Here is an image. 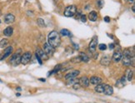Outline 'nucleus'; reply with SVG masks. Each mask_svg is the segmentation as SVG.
Masks as SVG:
<instances>
[{"label":"nucleus","instance_id":"obj_23","mask_svg":"<svg viewBox=\"0 0 135 103\" xmlns=\"http://www.w3.org/2000/svg\"><path fill=\"white\" fill-rule=\"evenodd\" d=\"M62 36L64 37H69L71 36V33H70L69 30H68V29H62V30L60 31V33H59Z\"/></svg>","mask_w":135,"mask_h":103},{"label":"nucleus","instance_id":"obj_26","mask_svg":"<svg viewBox=\"0 0 135 103\" xmlns=\"http://www.w3.org/2000/svg\"><path fill=\"white\" fill-rule=\"evenodd\" d=\"M99 49L101 50V51H104V50L107 49V46L106 44H103V43H101V44L99 45Z\"/></svg>","mask_w":135,"mask_h":103},{"label":"nucleus","instance_id":"obj_5","mask_svg":"<svg viewBox=\"0 0 135 103\" xmlns=\"http://www.w3.org/2000/svg\"><path fill=\"white\" fill-rule=\"evenodd\" d=\"M98 37L97 36H94V38H93V39L91 40L90 43H89L88 45V48H89V51L92 52H94L96 51V48H97L98 47Z\"/></svg>","mask_w":135,"mask_h":103},{"label":"nucleus","instance_id":"obj_7","mask_svg":"<svg viewBox=\"0 0 135 103\" xmlns=\"http://www.w3.org/2000/svg\"><path fill=\"white\" fill-rule=\"evenodd\" d=\"M79 73H80V71H78V70H73V71H69V72H68L67 74L65 75L64 78L68 81V80H70V79L75 78Z\"/></svg>","mask_w":135,"mask_h":103},{"label":"nucleus","instance_id":"obj_4","mask_svg":"<svg viewBox=\"0 0 135 103\" xmlns=\"http://www.w3.org/2000/svg\"><path fill=\"white\" fill-rule=\"evenodd\" d=\"M19 52V51H18ZM18 52H17L16 53H14L12 56L11 59H10V63L13 66H18L21 62V55Z\"/></svg>","mask_w":135,"mask_h":103},{"label":"nucleus","instance_id":"obj_1","mask_svg":"<svg viewBox=\"0 0 135 103\" xmlns=\"http://www.w3.org/2000/svg\"><path fill=\"white\" fill-rule=\"evenodd\" d=\"M48 43L53 48H59L61 44V38L59 33L56 31L50 32L48 36Z\"/></svg>","mask_w":135,"mask_h":103},{"label":"nucleus","instance_id":"obj_35","mask_svg":"<svg viewBox=\"0 0 135 103\" xmlns=\"http://www.w3.org/2000/svg\"><path fill=\"white\" fill-rule=\"evenodd\" d=\"M134 7L135 6H133L132 7V10H133V12H134V11H135V8H134Z\"/></svg>","mask_w":135,"mask_h":103},{"label":"nucleus","instance_id":"obj_12","mask_svg":"<svg viewBox=\"0 0 135 103\" xmlns=\"http://www.w3.org/2000/svg\"><path fill=\"white\" fill-rule=\"evenodd\" d=\"M78 81H79L80 86L83 87H88L89 86V79L86 76H82Z\"/></svg>","mask_w":135,"mask_h":103},{"label":"nucleus","instance_id":"obj_9","mask_svg":"<svg viewBox=\"0 0 135 103\" xmlns=\"http://www.w3.org/2000/svg\"><path fill=\"white\" fill-rule=\"evenodd\" d=\"M13 47L9 46V47H8V48H6V49L4 50V52H3V57H1V59H0V60H4L5 58L8 57L12 53H13Z\"/></svg>","mask_w":135,"mask_h":103},{"label":"nucleus","instance_id":"obj_31","mask_svg":"<svg viewBox=\"0 0 135 103\" xmlns=\"http://www.w3.org/2000/svg\"><path fill=\"white\" fill-rule=\"evenodd\" d=\"M108 47H109V49H111V50H113V48H114V47H115V45L113 44V43H110L109 45H108Z\"/></svg>","mask_w":135,"mask_h":103},{"label":"nucleus","instance_id":"obj_8","mask_svg":"<svg viewBox=\"0 0 135 103\" xmlns=\"http://www.w3.org/2000/svg\"><path fill=\"white\" fill-rule=\"evenodd\" d=\"M43 52L47 54V55H53L54 52V48L52 46H50L48 43L43 44Z\"/></svg>","mask_w":135,"mask_h":103},{"label":"nucleus","instance_id":"obj_27","mask_svg":"<svg viewBox=\"0 0 135 103\" xmlns=\"http://www.w3.org/2000/svg\"><path fill=\"white\" fill-rule=\"evenodd\" d=\"M80 87H81V86H80V84H79V81H77V82H75V83H73V88L75 89V90L78 89Z\"/></svg>","mask_w":135,"mask_h":103},{"label":"nucleus","instance_id":"obj_20","mask_svg":"<svg viewBox=\"0 0 135 103\" xmlns=\"http://www.w3.org/2000/svg\"><path fill=\"white\" fill-rule=\"evenodd\" d=\"M79 57H80L81 62H89V57H88V55H86L84 52H80Z\"/></svg>","mask_w":135,"mask_h":103},{"label":"nucleus","instance_id":"obj_15","mask_svg":"<svg viewBox=\"0 0 135 103\" xmlns=\"http://www.w3.org/2000/svg\"><path fill=\"white\" fill-rule=\"evenodd\" d=\"M89 82H91V84H93V85L101 84L102 78L99 77V76H91L90 79H89Z\"/></svg>","mask_w":135,"mask_h":103},{"label":"nucleus","instance_id":"obj_16","mask_svg":"<svg viewBox=\"0 0 135 103\" xmlns=\"http://www.w3.org/2000/svg\"><path fill=\"white\" fill-rule=\"evenodd\" d=\"M111 62V58L108 56H105V57H103L100 60V63L101 65L104 66V67H108V65L110 64Z\"/></svg>","mask_w":135,"mask_h":103},{"label":"nucleus","instance_id":"obj_3","mask_svg":"<svg viewBox=\"0 0 135 103\" xmlns=\"http://www.w3.org/2000/svg\"><path fill=\"white\" fill-rule=\"evenodd\" d=\"M32 59V54L29 52H24L22 56H21V62L20 63H22L23 65H27Z\"/></svg>","mask_w":135,"mask_h":103},{"label":"nucleus","instance_id":"obj_38","mask_svg":"<svg viewBox=\"0 0 135 103\" xmlns=\"http://www.w3.org/2000/svg\"><path fill=\"white\" fill-rule=\"evenodd\" d=\"M2 14V11H1V9H0V15Z\"/></svg>","mask_w":135,"mask_h":103},{"label":"nucleus","instance_id":"obj_37","mask_svg":"<svg viewBox=\"0 0 135 103\" xmlns=\"http://www.w3.org/2000/svg\"><path fill=\"white\" fill-rule=\"evenodd\" d=\"M16 96H17V97H20V94H19V93H17Z\"/></svg>","mask_w":135,"mask_h":103},{"label":"nucleus","instance_id":"obj_11","mask_svg":"<svg viewBox=\"0 0 135 103\" xmlns=\"http://www.w3.org/2000/svg\"><path fill=\"white\" fill-rule=\"evenodd\" d=\"M35 55H36L37 57H40L42 60H47V59H48V55H47V54L45 53V52H43V50L40 49V48H38V49L36 50Z\"/></svg>","mask_w":135,"mask_h":103},{"label":"nucleus","instance_id":"obj_36","mask_svg":"<svg viewBox=\"0 0 135 103\" xmlns=\"http://www.w3.org/2000/svg\"><path fill=\"white\" fill-rule=\"evenodd\" d=\"M17 91H21V88H20V87H17Z\"/></svg>","mask_w":135,"mask_h":103},{"label":"nucleus","instance_id":"obj_13","mask_svg":"<svg viewBox=\"0 0 135 103\" xmlns=\"http://www.w3.org/2000/svg\"><path fill=\"white\" fill-rule=\"evenodd\" d=\"M123 57V54L121 52H115L113 54V57H112V60L114 62H118L121 61V59H122Z\"/></svg>","mask_w":135,"mask_h":103},{"label":"nucleus","instance_id":"obj_18","mask_svg":"<svg viewBox=\"0 0 135 103\" xmlns=\"http://www.w3.org/2000/svg\"><path fill=\"white\" fill-rule=\"evenodd\" d=\"M88 19L92 22H95L98 19V13L95 11H92L88 14Z\"/></svg>","mask_w":135,"mask_h":103},{"label":"nucleus","instance_id":"obj_34","mask_svg":"<svg viewBox=\"0 0 135 103\" xmlns=\"http://www.w3.org/2000/svg\"><path fill=\"white\" fill-rule=\"evenodd\" d=\"M39 81H43V82H45V81H46V80H45L44 78H40V79H39Z\"/></svg>","mask_w":135,"mask_h":103},{"label":"nucleus","instance_id":"obj_25","mask_svg":"<svg viewBox=\"0 0 135 103\" xmlns=\"http://www.w3.org/2000/svg\"><path fill=\"white\" fill-rule=\"evenodd\" d=\"M128 81H131L133 78V75H134V71H131V70H129L128 71Z\"/></svg>","mask_w":135,"mask_h":103},{"label":"nucleus","instance_id":"obj_21","mask_svg":"<svg viewBox=\"0 0 135 103\" xmlns=\"http://www.w3.org/2000/svg\"><path fill=\"white\" fill-rule=\"evenodd\" d=\"M103 88H104V84H99V85H96L94 91L96 92H98V93H103Z\"/></svg>","mask_w":135,"mask_h":103},{"label":"nucleus","instance_id":"obj_33","mask_svg":"<svg viewBox=\"0 0 135 103\" xmlns=\"http://www.w3.org/2000/svg\"><path fill=\"white\" fill-rule=\"evenodd\" d=\"M73 46H74V48H75V49H78V45H77V44H75V43H73Z\"/></svg>","mask_w":135,"mask_h":103},{"label":"nucleus","instance_id":"obj_2","mask_svg":"<svg viewBox=\"0 0 135 103\" xmlns=\"http://www.w3.org/2000/svg\"><path fill=\"white\" fill-rule=\"evenodd\" d=\"M77 13V8L75 5H70L68 6L67 8L64 10V16L68 17H73Z\"/></svg>","mask_w":135,"mask_h":103},{"label":"nucleus","instance_id":"obj_22","mask_svg":"<svg viewBox=\"0 0 135 103\" xmlns=\"http://www.w3.org/2000/svg\"><path fill=\"white\" fill-rule=\"evenodd\" d=\"M8 44V40L7 38H3V39L0 40V48H4L5 47H7Z\"/></svg>","mask_w":135,"mask_h":103},{"label":"nucleus","instance_id":"obj_32","mask_svg":"<svg viewBox=\"0 0 135 103\" xmlns=\"http://www.w3.org/2000/svg\"><path fill=\"white\" fill-rule=\"evenodd\" d=\"M125 2H127V3H134V0H124Z\"/></svg>","mask_w":135,"mask_h":103},{"label":"nucleus","instance_id":"obj_14","mask_svg":"<svg viewBox=\"0 0 135 103\" xmlns=\"http://www.w3.org/2000/svg\"><path fill=\"white\" fill-rule=\"evenodd\" d=\"M103 94H105V95L107 96H111L113 95V87L111 86H109V85H105L104 84V88H103Z\"/></svg>","mask_w":135,"mask_h":103},{"label":"nucleus","instance_id":"obj_6","mask_svg":"<svg viewBox=\"0 0 135 103\" xmlns=\"http://www.w3.org/2000/svg\"><path fill=\"white\" fill-rule=\"evenodd\" d=\"M121 60L123 61V64L126 67H129L131 65H134V57H125L123 56V57H122Z\"/></svg>","mask_w":135,"mask_h":103},{"label":"nucleus","instance_id":"obj_10","mask_svg":"<svg viewBox=\"0 0 135 103\" xmlns=\"http://www.w3.org/2000/svg\"><path fill=\"white\" fill-rule=\"evenodd\" d=\"M14 21H15V17H14V15L12 14V13H7L4 16V22L6 24L13 23Z\"/></svg>","mask_w":135,"mask_h":103},{"label":"nucleus","instance_id":"obj_19","mask_svg":"<svg viewBox=\"0 0 135 103\" xmlns=\"http://www.w3.org/2000/svg\"><path fill=\"white\" fill-rule=\"evenodd\" d=\"M123 56L125 57H134V49L133 51H131V49H124L123 51Z\"/></svg>","mask_w":135,"mask_h":103},{"label":"nucleus","instance_id":"obj_24","mask_svg":"<svg viewBox=\"0 0 135 103\" xmlns=\"http://www.w3.org/2000/svg\"><path fill=\"white\" fill-rule=\"evenodd\" d=\"M37 23L40 27H45V22L43 18H38L37 19Z\"/></svg>","mask_w":135,"mask_h":103},{"label":"nucleus","instance_id":"obj_17","mask_svg":"<svg viewBox=\"0 0 135 103\" xmlns=\"http://www.w3.org/2000/svg\"><path fill=\"white\" fill-rule=\"evenodd\" d=\"M3 35L6 37H11L13 33V29L12 27H8L3 30Z\"/></svg>","mask_w":135,"mask_h":103},{"label":"nucleus","instance_id":"obj_28","mask_svg":"<svg viewBox=\"0 0 135 103\" xmlns=\"http://www.w3.org/2000/svg\"><path fill=\"white\" fill-rule=\"evenodd\" d=\"M72 62H74V63H77V62H81V60H80L79 56H78V57H74V58H73V60H72Z\"/></svg>","mask_w":135,"mask_h":103},{"label":"nucleus","instance_id":"obj_30","mask_svg":"<svg viewBox=\"0 0 135 103\" xmlns=\"http://www.w3.org/2000/svg\"><path fill=\"white\" fill-rule=\"evenodd\" d=\"M104 22H110V17H108V16H106V17H104Z\"/></svg>","mask_w":135,"mask_h":103},{"label":"nucleus","instance_id":"obj_29","mask_svg":"<svg viewBox=\"0 0 135 103\" xmlns=\"http://www.w3.org/2000/svg\"><path fill=\"white\" fill-rule=\"evenodd\" d=\"M80 19H81V21L83 22H86V21H87V17H86V15H84V14H82Z\"/></svg>","mask_w":135,"mask_h":103}]
</instances>
